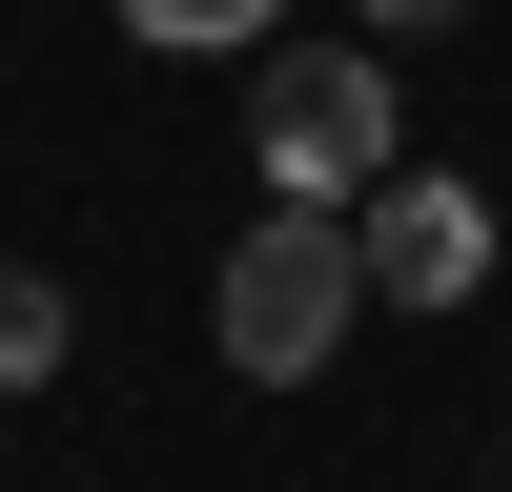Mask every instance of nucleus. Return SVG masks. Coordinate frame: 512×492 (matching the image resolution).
I'll use <instances>...</instances> for the list:
<instances>
[{"label": "nucleus", "mask_w": 512, "mask_h": 492, "mask_svg": "<svg viewBox=\"0 0 512 492\" xmlns=\"http://www.w3.org/2000/svg\"><path fill=\"white\" fill-rule=\"evenodd\" d=\"M349 308H369V226H349V205H267V226L226 246V308H205V328H226L246 390H308V369L349 349Z\"/></svg>", "instance_id": "obj_1"}, {"label": "nucleus", "mask_w": 512, "mask_h": 492, "mask_svg": "<svg viewBox=\"0 0 512 492\" xmlns=\"http://www.w3.org/2000/svg\"><path fill=\"white\" fill-rule=\"evenodd\" d=\"M246 123H267V185L287 205H369L390 185V62H267Z\"/></svg>", "instance_id": "obj_2"}, {"label": "nucleus", "mask_w": 512, "mask_h": 492, "mask_svg": "<svg viewBox=\"0 0 512 492\" xmlns=\"http://www.w3.org/2000/svg\"><path fill=\"white\" fill-rule=\"evenodd\" d=\"M349 226H369V287H390V308H472V287H492V185H451V164L369 185Z\"/></svg>", "instance_id": "obj_3"}, {"label": "nucleus", "mask_w": 512, "mask_h": 492, "mask_svg": "<svg viewBox=\"0 0 512 492\" xmlns=\"http://www.w3.org/2000/svg\"><path fill=\"white\" fill-rule=\"evenodd\" d=\"M287 0H123V41H185V62H267Z\"/></svg>", "instance_id": "obj_4"}, {"label": "nucleus", "mask_w": 512, "mask_h": 492, "mask_svg": "<svg viewBox=\"0 0 512 492\" xmlns=\"http://www.w3.org/2000/svg\"><path fill=\"white\" fill-rule=\"evenodd\" d=\"M41 369H62V287L0 267V390H41Z\"/></svg>", "instance_id": "obj_5"}, {"label": "nucleus", "mask_w": 512, "mask_h": 492, "mask_svg": "<svg viewBox=\"0 0 512 492\" xmlns=\"http://www.w3.org/2000/svg\"><path fill=\"white\" fill-rule=\"evenodd\" d=\"M349 21H390V41H410V21H451V0H349Z\"/></svg>", "instance_id": "obj_6"}]
</instances>
